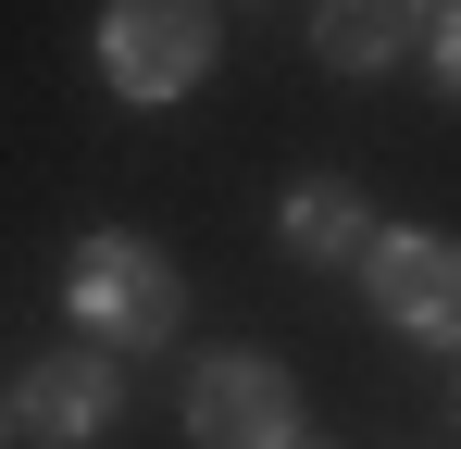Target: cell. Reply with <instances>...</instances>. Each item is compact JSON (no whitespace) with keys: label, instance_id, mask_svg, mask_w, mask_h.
Listing matches in <instances>:
<instances>
[{"label":"cell","instance_id":"3957f363","mask_svg":"<svg viewBox=\"0 0 461 449\" xmlns=\"http://www.w3.org/2000/svg\"><path fill=\"white\" fill-rule=\"evenodd\" d=\"M362 288H375V312L411 337V350H461V237L375 224V250H362Z\"/></svg>","mask_w":461,"mask_h":449},{"label":"cell","instance_id":"5b68a950","mask_svg":"<svg viewBox=\"0 0 461 449\" xmlns=\"http://www.w3.org/2000/svg\"><path fill=\"white\" fill-rule=\"evenodd\" d=\"M113 412H125V374L100 362V350H50V362H25V387H13V437H38V449H100Z\"/></svg>","mask_w":461,"mask_h":449},{"label":"cell","instance_id":"7a4b0ae2","mask_svg":"<svg viewBox=\"0 0 461 449\" xmlns=\"http://www.w3.org/2000/svg\"><path fill=\"white\" fill-rule=\"evenodd\" d=\"M212 50H225V13H200V0H113L100 13V75L125 100H187L212 75Z\"/></svg>","mask_w":461,"mask_h":449},{"label":"cell","instance_id":"ba28073f","mask_svg":"<svg viewBox=\"0 0 461 449\" xmlns=\"http://www.w3.org/2000/svg\"><path fill=\"white\" fill-rule=\"evenodd\" d=\"M424 50H437V75L461 87V13H424Z\"/></svg>","mask_w":461,"mask_h":449},{"label":"cell","instance_id":"8992f818","mask_svg":"<svg viewBox=\"0 0 461 449\" xmlns=\"http://www.w3.org/2000/svg\"><path fill=\"white\" fill-rule=\"evenodd\" d=\"M275 237H287L300 262H362V250H375V200H362L349 175H300L287 213H275Z\"/></svg>","mask_w":461,"mask_h":449},{"label":"cell","instance_id":"6da1fadb","mask_svg":"<svg viewBox=\"0 0 461 449\" xmlns=\"http://www.w3.org/2000/svg\"><path fill=\"white\" fill-rule=\"evenodd\" d=\"M63 312L87 325V350L113 362V350H162L175 312H187V288H175V262L138 250V237H76V250H63Z\"/></svg>","mask_w":461,"mask_h":449},{"label":"cell","instance_id":"9c48e42d","mask_svg":"<svg viewBox=\"0 0 461 449\" xmlns=\"http://www.w3.org/2000/svg\"><path fill=\"white\" fill-rule=\"evenodd\" d=\"M0 449H13V399H0Z\"/></svg>","mask_w":461,"mask_h":449},{"label":"cell","instance_id":"52a82bcc","mask_svg":"<svg viewBox=\"0 0 461 449\" xmlns=\"http://www.w3.org/2000/svg\"><path fill=\"white\" fill-rule=\"evenodd\" d=\"M312 50L337 75H386L399 50H424V13H399V0H324L312 13Z\"/></svg>","mask_w":461,"mask_h":449},{"label":"cell","instance_id":"277c9868","mask_svg":"<svg viewBox=\"0 0 461 449\" xmlns=\"http://www.w3.org/2000/svg\"><path fill=\"white\" fill-rule=\"evenodd\" d=\"M187 437L200 449H300V387L262 350H212L187 374Z\"/></svg>","mask_w":461,"mask_h":449}]
</instances>
